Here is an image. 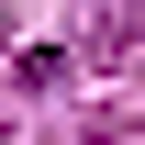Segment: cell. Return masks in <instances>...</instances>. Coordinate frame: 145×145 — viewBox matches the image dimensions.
<instances>
[]
</instances>
